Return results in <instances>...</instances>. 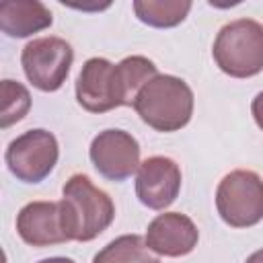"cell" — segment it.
Returning a JSON list of instances; mask_svg holds the SVG:
<instances>
[{
    "label": "cell",
    "mask_w": 263,
    "mask_h": 263,
    "mask_svg": "<svg viewBox=\"0 0 263 263\" xmlns=\"http://www.w3.org/2000/svg\"><path fill=\"white\" fill-rule=\"evenodd\" d=\"M62 214L70 240L88 242L107 230L115 218V203L86 175H72L62 189Z\"/></svg>",
    "instance_id": "6da1fadb"
},
{
    "label": "cell",
    "mask_w": 263,
    "mask_h": 263,
    "mask_svg": "<svg viewBox=\"0 0 263 263\" xmlns=\"http://www.w3.org/2000/svg\"><path fill=\"white\" fill-rule=\"evenodd\" d=\"M193 90L191 86L173 74H156L146 82L136 101L134 109L140 119L156 132H179L191 121L193 115Z\"/></svg>",
    "instance_id": "7a4b0ae2"
},
{
    "label": "cell",
    "mask_w": 263,
    "mask_h": 263,
    "mask_svg": "<svg viewBox=\"0 0 263 263\" xmlns=\"http://www.w3.org/2000/svg\"><path fill=\"white\" fill-rule=\"evenodd\" d=\"M216 66L232 78H251L263 70V25L253 18L226 23L212 47Z\"/></svg>",
    "instance_id": "3957f363"
},
{
    "label": "cell",
    "mask_w": 263,
    "mask_h": 263,
    "mask_svg": "<svg viewBox=\"0 0 263 263\" xmlns=\"http://www.w3.org/2000/svg\"><path fill=\"white\" fill-rule=\"evenodd\" d=\"M216 210L232 228H251L263 220V179L249 168L222 177L216 189Z\"/></svg>",
    "instance_id": "277c9868"
},
{
    "label": "cell",
    "mask_w": 263,
    "mask_h": 263,
    "mask_svg": "<svg viewBox=\"0 0 263 263\" xmlns=\"http://www.w3.org/2000/svg\"><path fill=\"white\" fill-rule=\"evenodd\" d=\"M72 62V45L55 35L37 37L29 41L21 51V66L27 80L43 92H53L64 86Z\"/></svg>",
    "instance_id": "5b68a950"
},
{
    "label": "cell",
    "mask_w": 263,
    "mask_h": 263,
    "mask_svg": "<svg viewBox=\"0 0 263 263\" xmlns=\"http://www.w3.org/2000/svg\"><path fill=\"white\" fill-rule=\"evenodd\" d=\"M60 158V146L51 132L47 129H29L16 136L4 154L8 171L23 183H41Z\"/></svg>",
    "instance_id": "8992f818"
},
{
    "label": "cell",
    "mask_w": 263,
    "mask_h": 263,
    "mask_svg": "<svg viewBox=\"0 0 263 263\" xmlns=\"http://www.w3.org/2000/svg\"><path fill=\"white\" fill-rule=\"evenodd\" d=\"M88 156L97 173L109 181L121 183L140 168V144L125 129L99 132L88 148Z\"/></svg>",
    "instance_id": "52a82bcc"
},
{
    "label": "cell",
    "mask_w": 263,
    "mask_h": 263,
    "mask_svg": "<svg viewBox=\"0 0 263 263\" xmlns=\"http://www.w3.org/2000/svg\"><path fill=\"white\" fill-rule=\"evenodd\" d=\"M76 101L88 113H107L121 105L115 64L107 58H90L76 78Z\"/></svg>",
    "instance_id": "ba28073f"
},
{
    "label": "cell",
    "mask_w": 263,
    "mask_h": 263,
    "mask_svg": "<svg viewBox=\"0 0 263 263\" xmlns=\"http://www.w3.org/2000/svg\"><path fill=\"white\" fill-rule=\"evenodd\" d=\"M181 191V168L168 156L146 158L136 175V195L150 210L168 208Z\"/></svg>",
    "instance_id": "9c48e42d"
},
{
    "label": "cell",
    "mask_w": 263,
    "mask_h": 263,
    "mask_svg": "<svg viewBox=\"0 0 263 263\" xmlns=\"http://www.w3.org/2000/svg\"><path fill=\"white\" fill-rule=\"evenodd\" d=\"M16 232L31 247L70 242L60 201H29L16 214Z\"/></svg>",
    "instance_id": "30bf717a"
},
{
    "label": "cell",
    "mask_w": 263,
    "mask_h": 263,
    "mask_svg": "<svg viewBox=\"0 0 263 263\" xmlns=\"http://www.w3.org/2000/svg\"><path fill=\"white\" fill-rule=\"evenodd\" d=\"M144 238L156 255L185 257L197 247L199 230L189 216L181 212H164L148 224Z\"/></svg>",
    "instance_id": "8fae6325"
},
{
    "label": "cell",
    "mask_w": 263,
    "mask_h": 263,
    "mask_svg": "<svg viewBox=\"0 0 263 263\" xmlns=\"http://www.w3.org/2000/svg\"><path fill=\"white\" fill-rule=\"evenodd\" d=\"M51 23L49 8L39 0H4L0 4V29L8 37H31Z\"/></svg>",
    "instance_id": "7c38bea8"
},
{
    "label": "cell",
    "mask_w": 263,
    "mask_h": 263,
    "mask_svg": "<svg viewBox=\"0 0 263 263\" xmlns=\"http://www.w3.org/2000/svg\"><path fill=\"white\" fill-rule=\"evenodd\" d=\"M191 6L189 0H136L134 12L148 27L171 29L187 18Z\"/></svg>",
    "instance_id": "4fadbf2b"
},
{
    "label": "cell",
    "mask_w": 263,
    "mask_h": 263,
    "mask_svg": "<svg viewBox=\"0 0 263 263\" xmlns=\"http://www.w3.org/2000/svg\"><path fill=\"white\" fill-rule=\"evenodd\" d=\"M92 263H160V259L150 251L144 236L123 234L105 245Z\"/></svg>",
    "instance_id": "5bb4252c"
},
{
    "label": "cell",
    "mask_w": 263,
    "mask_h": 263,
    "mask_svg": "<svg viewBox=\"0 0 263 263\" xmlns=\"http://www.w3.org/2000/svg\"><path fill=\"white\" fill-rule=\"evenodd\" d=\"M0 92H2V113H0V125L6 129L12 123L21 121L29 109H31V95L27 90V86H23L16 80H2L0 84Z\"/></svg>",
    "instance_id": "9a60e30c"
},
{
    "label": "cell",
    "mask_w": 263,
    "mask_h": 263,
    "mask_svg": "<svg viewBox=\"0 0 263 263\" xmlns=\"http://www.w3.org/2000/svg\"><path fill=\"white\" fill-rule=\"evenodd\" d=\"M251 113H253V119H255L257 127L263 132V90L253 99V103H251Z\"/></svg>",
    "instance_id": "2e32d148"
},
{
    "label": "cell",
    "mask_w": 263,
    "mask_h": 263,
    "mask_svg": "<svg viewBox=\"0 0 263 263\" xmlns=\"http://www.w3.org/2000/svg\"><path fill=\"white\" fill-rule=\"evenodd\" d=\"M245 263H263V249H259V251L251 253V255L247 257V261H245Z\"/></svg>",
    "instance_id": "e0dca14e"
},
{
    "label": "cell",
    "mask_w": 263,
    "mask_h": 263,
    "mask_svg": "<svg viewBox=\"0 0 263 263\" xmlns=\"http://www.w3.org/2000/svg\"><path fill=\"white\" fill-rule=\"evenodd\" d=\"M39 263H74V261L68 257H49V259H41Z\"/></svg>",
    "instance_id": "ac0fdd59"
}]
</instances>
